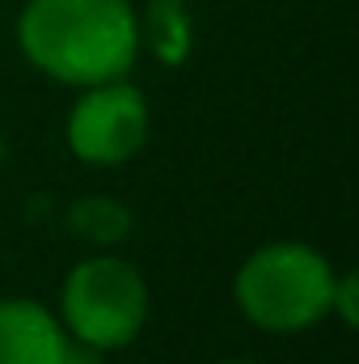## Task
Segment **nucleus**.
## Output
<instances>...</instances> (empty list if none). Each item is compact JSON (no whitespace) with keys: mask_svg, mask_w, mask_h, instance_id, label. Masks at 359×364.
<instances>
[{"mask_svg":"<svg viewBox=\"0 0 359 364\" xmlns=\"http://www.w3.org/2000/svg\"><path fill=\"white\" fill-rule=\"evenodd\" d=\"M0 157H4V140H0Z\"/></svg>","mask_w":359,"mask_h":364,"instance_id":"obj_10","label":"nucleus"},{"mask_svg":"<svg viewBox=\"0 0 359 364\" xmlns=\"http://www.w3.org/2000/svg\"><path fill=\"white\" fill-rule=\"evenodd\" d=\"M68 225H72L77 237H85L93 246H114V242H123L131 233V212L123 203H114V199L93 195V199H81L68 212Z\"/></svg>","mask_w":359,"mask_h":364,"instance_id":"obj_7","label":"nucleus"},{"mask_svg":"<svg viewBox=\"0 0 359 364\" xmlns=\"http://www.w3.org/2000/svg\"><path fill=\"white\" fill-rule=\"evenodd\" d=\"M0 364H93L38 301L0 296Z\"/></svg>","mask_w":359,"mask_h":364,"instance_id":"obj_5","label":"nucleus"},{"mask_svg":"<svg viewBox=\"0 0 359 364\" xmlns=\"http://www.w3.org/2000/svg\"><path fill=\"white\" fill-rule=\"evenodd\" d=\"M359 279L355 275H338L334 279V296H330V314H338V322L351 331L359 322Z\"/></svg>","mask_w":359,"mask_h":364,"instance_id":"obj_8","label":"nucleus"},{"mask_svg":"<svg viewBox=\"0 0 359 364\" xmlns=\"http://www.w3.org/2000/svg\"><path fill=\"white\" fill-rule=\"evenodd\" d=\"M338 272L309 242H270L258 246L237 272V305L241 314L275 335H296L317 326L330 314Z\"/></svg>","mask_w":359,"mask_h":364,"instance_id":"obj_2","label":"nucleus"},{"mask_svg":"<svg viewBox=\"0 0 359 364\" xmlns=\"http://www.w3.org/2000/svg\"><path fill=\"white\" fill-rule=\"evenodd\" d=\"M153 132V114H148V97L118 81H101L85 85L81 102L68 114V149L77 161L89 166H123L131 161L144 140Z\"/></svg>","mask_w":359,"mask_h":364,"instance_id":"obj_4","label":"nucleus"},{"mask_svg":"<svg viewBox=\"0 0 359 364\" xmlns=\"http://www.w3.org/2000/svg\"><path fill=\"white\" fill-rule=\"evenodd\" d=\"M136 21H140V47H148L161 64L178 68L190 55L194 30H190V13L182 0H148L144 17L136 13Z\"/></svg>","mask_w":359,"mask_h":364,"instance_id":"obj_6","label":"nucleus"},{"mask_svg":"<svg viewBox=\"0 0 359 364\" xmlns=\"http://www.w3.org/2000/svg\"><path fill=\"white\" fill-rule=\"evenodd\" d=\"M224 364H250V360H224Z\"/></svg>","mask_w":359,"mask_h":364,"instance_id":"obj_9","label":"nucleus"},{"mask_svg":"<svg viewBox=\"0 0 359 364\" xmlns=\"http://www.w3.org/2000/svg\"><path fill=\"white\" fill-rule=\"evenodd\" d=\"M17 43L38 73L85 90L131 73L140 21L131 0H30L17 17Z\"/></svg>","mask_w":359,"mask_h":364,"instance_id":"obj_1","label":"nucleus"},{"mask_svg":"<svg viewBox=\"0 0 359 364\" xmlns=\"http://www.w3.org/2000/svg\"><path fill=\"white\" fill-rule=\"evenodd\" d=\"M60 314L81 348H127L148 322V284L123 255H89L64 279Z\"/></svg>","mask_w":359,"mask_h":364,"instance_id":"obj_3","label":"nucleus"}]
</instances>
